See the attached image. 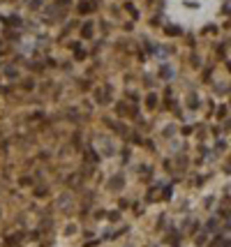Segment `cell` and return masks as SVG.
I'll use <instances>...</instances> for the list:
<instances>
[{"mask_svg": "<svg viewBox=\"0 0 231 247\" xmlns=\"http://www.w3.org/2000/svg\"><path fill=\"white\" fill-rule=\"evenodd\" d=\"M217 0H166V16L185 28H199L215 16Z\"/></svg>", "mask_w": 231, "mask_h": 247, "instance_id": "obj_1", "label": "cell"}]
</instances>
